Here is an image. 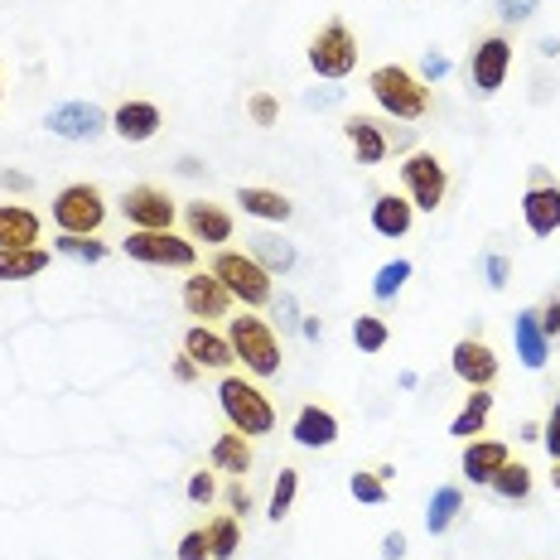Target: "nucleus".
I'll return each mask as SVG.
<instances>
[{
  "label": "nucleus",
  "mask_w": 560,
  "mask_h": 560,
  "mask_svg": "<svg viewBox=\"0 0 560 560\" xmlns=\"http://www.w3.org/2000/svg\"><path fill=\"white\" fill-rule=\"evenodd\" d=\"M348 493H353L358 503H368V508H382V503H387V483H382L377 474H368V469H358L353 478H348Z\"/></svg>",
  "instance_id": "nucleus-36"
},
{
  "label": "nucleus",
  "mask_w": 560,
  "mask_h": 560,
  "mask_svg": "<svg viewBox=\"0 0 560 560\" xmlns=\"http://www.w3.org/2000/svg\"><path fill=\"white\" fill-rule=\"evenodd\" d=\"M184 353H189L198 368H208V372H228L232 363H237V353H232L228 334L208 329V324H194V329L184 334Z\"/></svg>",
  "instance_id": "nucleus-19"
},
{
  "label": "nucleus",
  "mask_w": 560,
  "mask_h": 560,
  "mask_svg": "<svg viewBox=\"0 0 560 560\" xmlns=\"http://www.w3.org/2000/svg\"><path fill=\"white\" fill-rule=\"evenodd\" d=\"M522 218H527L532 237H556L560 232V184L556 179L527 184V194H522Z\"/></svg>",
  "instance_id": "nucleus-16"
},
{
  "label": "nucleus",
  "mask_w": 560,
  "mask_h": 560,
  "mask_svg": "<svg viewBox=\"0 0 560 560\" xmlns=\"http://www.w3.org/2000/svg\"><path fill=\"white\" fill-rule=\"evenodd\" d=\"M237 203H242V213L261 218V223H290V218H295V203L280 189H261V184H242Z\"/></svg>",
  "instance_id": "nucleus-24"
},
{
  "label": "nucleus",
  "mask_w": 560,
  "mask_h": 560,
  "mask_svg": "<svg viewBox=\"0 0 560 560\" xmlns=\"http://www.w3.org/2000/svg\"><path fill=\"white\" fill-rule=\"evenodd\" d=\"M44 126H49V136L58 140H97L112 131V116L97 107V102H58L44 116Z\"/></svg>",
  "instance_id": "nucleus-11"
},
{
  "label": "nucleus",
  "mask_w": 560,
  "mask_h": 560,
  "mask_svg": "<svg viewBox=\"0 0 560 560\" xmlns=\"http://www.w3.org/2000/svg\"><path fill=\"white\" fill-rule=\"evenodd\" d=\"M174 556L179 560H213V551H208V532H184Z\"/></svg>",
  "instance_id": "nucleus-39"
},
{
  "label": "nucleus",
  "mask_w": 560,
  "mask_h": 560,
  "mask_svg": "<svg viewBox=\"0 0 560 560\" xmlns=\"http://www.w3.org/2000/svg\"><path fill=\"white\" fill-rule=\"evenodd\" d=\"M208 271H213L223 285L232 290V300H242L247 310H261V305H271V271H266L261 261H256L252 252H228V247H218V256L208 261Z\"/></svg>",
  "instance_id": "nucleus-4"
},
{
  "label": "nucleus",
  "mask_w": 560,
  "mask_h": 560,
  "mask_svg": "<svg viewBox=\"0 0 560 560\" xmlns=\"http://www.w3.org/2000/svg\"><path fill=\"white\" fill-rule=\"evenodd\" d=\"M401 189L416 203V213H435L450 194V170L440 165V155L430 150H416V155L401 160Z\"/></svg>",
  "instance_id": "nucleus-8"
},
{
  "label": "nucleus",
  "mask_w": 560,
  "mask_h": 560,
  "mask_svg": "<svg viewBox=\"0 0 560 560\" xmlns=\"http://www.w3.org/2000/svg\"><path fill=\"white\" fill-rule=\"evenodd\" d=\"M228 343H232L237 363L247 368L252 377H280V338L256 310L228 319Z\"/></svg>",
  "instance_id": "nucleus-3"
},
{
  "label": "nucleus",
  "mask_w": 560,
  "mask_h": 560,
  "mask_svg": "<svg viewBox=\"0 0 560 560\" xmlns=\"http://www.w3.org/2000/svg\"><path fill=\"white\" fill-rule=\"evenodd\" d=\"M295 498H300V469H280L276 488H271V508H266V517H271V522H285L290 508H295Z\"/></svg>",
  "instance_id": "nucleus-34"
},
{
  "label": "nucleus",
  "mask_w": 560,
  "mask_h": 560,
  "mask_svg": "<svg viewBox=\"0 0 560 560\" xmlns=\"http://www.w3.org/2000/svg\"><path fill=\"white\" fill-rule=\"evenodd\" d=\"M488 488H493V498H503V503H527L532 498V469L522 459H508L503 469L493 474V483Z\"/></svg>",
  "instance_id": "nucleus-30"
},
{
  "label": "nucleus",
  "mask_w": 560,
  "mask_h": 560,
  "mask_svg": "<svg viewBox=\"0 0 560 560\" xmlns=\"http://www.w3.org/2000/svg\"><path fill=\"white\" fill-rule=\"evenodd\" d=\"M228 508H232V517H237V512H242V517H247V512H252V493H247V483H242V478H232V483H228Z\"/></svg>",
  "instance_id": "nucleus-45"
},
{
  "label": "nucleus",
  "mask_w": 560,
  "mask_h": 560,
  "mask_svg": "<svg viewBox=\"0 0 560 560\" xmlns=\"http://www.w3.org/2000/svg\"><path fill=\"white\" fill-rule=\"evenodd\" d=\"M459 512H464V488H435V498H430V508H425V532L430 536H445L454 522H459Z\"/></svg>",
  "instance_id": "nucleus-27"
},
{
  "label": "nucleus",
  "mask_w": 560,
  "mask_h": 560,
  "mask_svg": "<svg viewBox=\"0 0 560 560\" xmlns=\"http://www.w3.org/2000/svg\"><path fill=\"white\" fill-rule=\"evenodd\" d=\"M396 556H406V536L387 532V536H382V560H396Z\"/></svg>",
  "instance_id": "nucleus-49"
},
{
  "label": "nucleus",
  "mask_w": 560,
  "mask_h": 560,
  "mask_svg": "<svg viewBox=\"0 0 560 560\" xmlns=\"http://www.w3.org/2000/svg\"><path fill=\"white\" fill-rule=\"evenodd\" d=\"M536 319H541L546 338H551V343H556V338H560V295H551V300H546V305L536 310Z\"/></svg>",
  "instance_id": "nucleus-43"
},
{
  "label": "nucleus",
  "mask_w": 560,
  "mask_h": 560,
  "mask_svg": "<svg viewBox=\"0 0 560 560\" xmlns=\"http://www.w3.org/2000/svg\"><path fill=\"white\" fill-rule=\"evenodd\" d=\"M54 252H63V256H73V261H88V266H97V261H107V242H97V237H73V232H58L54 237Z\"/></svg>",
  "instance_id": "nucleus-32"
},
{
  "label": "nucleus",
  "mask_w": 560,
  "mask_h": 560,
  "mask_svg": "<svg viewBox=\"0 0 560 560\" xmlns=\"http://www.w3.org/2000/svg\"><path fill=\"white\" fill-rule=\"evenodd\" d=\"M252 459H256V450H252V440L242 435V430H223V435L213 440V450H208V464H213L218 474H232V478H242L252 469Z\"/></svg>",
  "instance_id": "nucleus-25"
},
{
  "label": "nucleus",
  "mask_w": 560,
  "mask_h": 560,
  "mask_svg": "<svg viewBox=\"0 0 560 560\" xmlns=\"http://www.w3.org/2000/svg\"><path fill=\"white\" fill-rule=\"evenodd\" d=\"M170 372H174V382H179V387H194V382L203 377V368H198L189 353H179V358H174V368H170Z\"/></svg>",
  "instance_id": "nucleus-46"
},
{
  "label": "nucleus",
  "mask_w": 560,
  "mask_h": 560,
  "mask_svg": "<svg viewBox=\"0 0 560 560\" xmlns=\"http://www.w3.org/2000/svg\"><path fill=\"white\" fill-rule=\"evenodd\" d=\"M208 551H213V560H232L242 551V522L232 517V512H223V517L208 522Z\"/></svg>",
  "instance_id": "nucleus-31"
},
{
  "label": "nucleus",
  "mask_w": 560,
  "mask_h": 560,
  "mask_svg": "<svg viewBox=\"0 0 560 560\" xmlns=\"http://www.w3.org/2000/svg\"><path fill=\"white\" fill-rule=\"evenodd\" d=\"M252 256L266 266L271 276H285L290 266H295V247H290L285 237H276V232H252Z\"/></svg>",
  "instance_id": "nucleus-29"
},
{
  "label": "nucleus",
  "mask_w": 560,
  "mask_h": 560,
  "mask_svg": "<svg viewBox=\"0 0 560 560\" xmlns=\"http://www.w3.org/2000/svg\"><path fill=\"white\" fill-rule=\"evenodd\" d=\"M0 184H5L10 194H30L34 189V179H30L25 170H5V174H0Z\"/></svg>",
  "instance_id": "nucleus-48"
},
{
  "label": "nucleus",
  "mask_w": 560,
  "mask_h": 560,
  "mask_svg": "<svg viewBox=\"0 0 560 560\" xmlns=\"http://www.w3.org/2000/svg\"><path fill=\"white\" fill-rule=\"evenodd\" d=\"M174 198L160 189V184H131V189L121 194V218L131 223L136 232H165L174 228Z\"/></svg>",
  "instance_id": "nucleus-10"
},
{
  "label": "nucleus",
  "mask_w": 560,
  "mask_h": 560,
  "mask_svg": "<svg viewBox=\"0 0 560 560\" xmlns=\"http://www.w3.org/2000/svg\"><path fill=\"white\" fill-rule=\"evenodd\" d=\"M483 276H488V285H493V290H503V285H508V276H512V261H508L503 252L483 256Z\"/></svg>",
  "instance_id": "nucleus-42"
},
{
  "label": "nucleus",
  "mask_w": 560,
  "mask_h": 560,
  "mask_svg": "<svg viewBox=\"0 0 560 560\" xmlns=\"http://www.w3.org/2000/svg\"><path fill=\"white\" fill-rule=\"evenodd\" d=\"M160 126H165V112L155 107V102H121V107L112 112V131L126 140V145H145V140H155L160 136Z\"/></svg>",
  "instance_id": "nucleus-15"
},
{
  "label": "nucleus",
  "mask_w": 560,
  "mask_h": 560,
  "mask_svg": "<svg viewBox=\"0 0 560 560\" xmlns=\"http://www.w3.org/2000/svg\"><path fill=\"white\" fill-rule=\"evenodd\" d=\"M387 338H392V329H387V319H382V314H358V319H353V343L363 348V353H382V348H387Z\"/></svg>",
  "instance_id": "nucleus-35"
},
{
  "label": "nucleus",
  "mask_w": 560,
  "mask_h": 560,
  "mask_svg": "<svg viewBox=\"0 0 560 560\" xmlns=\"http://www.w3.org/2000/svg\"><path fill=\"white\" fill-rule=\"evenodd\" d=\"M44 218L25 203H0V252L10 247H39Z\"/></svg>",
  "instance_id": "nucleus-21"
},
{
  "label": "nucleus",
  "mask_w": 560,
  "mask_h": 560,
  "mask_svg": "<svg viewBox=\"0 0 560 560\" xmlns=\"http://www.w3.org/2000/svg\"><path fill=\"white\" fill-rule=\"evenodd\" d=\"M536 10H541V0H498V15L512 20V25H522V20H532Z\"/></svg>",
  "instance_id": "nucleus-41"
},
{
  "label": "nucleus",
  "mask_w": 560,
  "mask_h": 560,
  "mask_svg": "<svg viewBox=\"0 0 560 560\" xmlns=\"http://www.w3.org/2000/svg\"><path fill=\"white\" fill-rule=\"evenodd\" d=\"M488 416H493V392H488V387H469L459 416L450 420V435L454 440H478V435H483V425H488Z\"/></svg>",
  "instance_id": "nucleus-26"
},
{
  "label": "nucleus",
  "mask_w": 560,
  "mask_h": 560,
  "mask_svg": "<svg viewBox=\"0 0 560 560\" xmlns=\"http://www.w3.org/2000/svg\"><path fill=\"white\" fill-rule=\"evenodd\" d=\"M49 271V252L44 247H10L0 252V280H34Z\"/></svg>",
  "instance_id": "nucleus-28"
},
{
  "label": "nucleus",
  "mask_w": 560,
  "mask_h": 560,
  "mask_svg": "<svg viewBox=\"0 0 560 560\" xmlns=\"http://www.w3.org/2000/svg\"><path fill=\"white\" fill-rule=\"evenodd\" d=\"M184 493H189V503L208 508V503H213V498H218V478L198 469V474H189V488H184Z\"/></svg>",
  "instance_id": "nucleus-38"
},
{
  "label": "nucleus",
  "mask_w": 560,
  "mask_h": 560,
  "mask_svg": "<svg viewBox=\"0 0 560 560\" xmlns=\"http://www.w3.org/2000/svg\"><path fill=\"white\" fill-rule=\"evenodd\" d=\"M54 228L73 232V237H97L102 223H107V194L97 184H68V189L54 194Z\"/></svg>",
  "instance_id": "nucleus-5"
},
{
  "label": "nucleus",
  "mask_w": 560,
  "mask_h": 560,
  "mask_svg": "<svg viewBox=\"0 0 560 560\" xmlns=\"http://www.w3.org/2000/svg\"><path fill=\"white\" fill-rule=\"evenodd\" d=\"M343 136H348V145H353L358 165H382V160L392 155V136L382 131V121H372V116H348Z\"/></svg>",
  "instance_id": "nucleus-20"
},
{
  "label": "nucleus",
  "mask_w": 560,
  "mask_h": 560,
  "mask_svg": "<svg viewBox=\"0 0 560 560\" xmlns=\"http://www.w3.org/2000/svg\"><path fill=\"white\" fill-rule=\"evenodd\" d=\"M450 73V58L445 54H425L420 58V83H440Z\"/></svg>",
  "instance_id": "nucleus-44"
},
{
  "label": "nucleus",
  "mask_w": 560,
  "mask_h": 560,
  "mask_svg": "<svg viewBox=\"0 0 560 560\" xmlns=\"http://www.w3.org/2000/svg\"><path fill=\"white\" fill-rule=\"evenodd\" d=\"M300 334H305L310 343H314V338H324V319H319V314H305V319H300Z\"/></svg>",
  "instance_id": "nucleus-50"
},
{
  "label": "nucleus",
  "mask_w": 560,
  "mask_h": 560,
  "mask_svg": "<svg viewBox=\"0 0 560 560\" xmlns=\"http://www.w3.org/2000/svg\"><path fill=\"white\" fill-rule=\"evenodd\" d=\"M247 116L256 126H276L280 121V102L271 97V92H252V97H247Z\"/></svg>",
  "instance_id": "nucleus-37"
},
{
  "label": "nucleus",
  "mask_w": 560,
  "mask_h": 560,
  "mask_svg": "<svg viewBox=\"0 0 560 560\" xmlns=\"http://www.w3.org/2000/svg\"><path fill=\"white\" fill-rule=\"evenodd\" d=\"M450 368H454V377H459L464 387H493L503 363H498V353L483 343V338H459L454 353H450Z\"/></svg>",
  "instance_id": "nucleus-13"
},
{
  "label": "nucleus",
  "mask_w": 560,
  "mask_h": 560,
  "mask_svg": "<svg viewBox=\"0 0 560 560\" xmlns=\"http://www.w3.org/2000/svg\"><path fill=\"white\" fill-rule=\"evenodd\" d=\"M512 459V450H508V440H464V454H459V469L469 483L478 488H488L493 483V474L503 469V464Z\"/></svg>",
  "instance_id": "nucleus-17"
},
{
  "label": "nucleus",
  "mask_w": 560,
  "mask_h": 560,
  "mask_svg": "<svg viewBox=\"0 0 560 560\" xmlns=\"http://www.w3.org/2000/svg\"><path fill=\"white\" fill-rule=\"evenodd\" d=\"M508 73H512V39L508 34H488V39L469 54V63H464V78H469V88L478 97H493V92L508 83Z\"/></svg>",
  "instance_id": "nucleus-9"
},
{
  "label": "nucleus",
  "mask_w": 560,
  "mask_h": 560,
  "mask_svg": "<svg viewBox=\"0 0 560 560\" xmlns=\"http://www.w3.org/2000/svg\"><path fill=\"white\" fill-rule=\"evenodd\" d=\"M310 68L319 78H329V83H338V78H348L358 68V39L353 30L343 25V20H329V25H319V34L310 39Z\"/></svg>",
  "instance_id": "nucleus-7"
},
{
  "label": "nucleus",
  "mask_w": 560,
  "mask_h": 560,
  "mask_svg": "<svg viewBox=\"0 0 560 560\" xmlns=\"http://www.w3.org/2000/svg\"><path fill=\"white\" fill-rule=\"evenodd\" d=\"M232 305H237V300H232V290L213 271H189V280H184V310H189L198 324L228 319Z\"/></svg>",
  "instance_id": "nucleus-12"
},
{
  "label": "nucleus",
  "mask_w": 560,
  "mask_h": 560,
  "mask_svg": "<svg viewBox=\"0 0 560 560\" xmlns=\"http://www.w3.org/2000/svg\"><path fill=\"white\" fill-rule=\"evenodd\" d=\"M280 329H300V319H305V314L295 310V295H280Z\"/></svg>",
  "instance_id": "nucleus-47"
},
{
  "label": "nucleus",
  "mask_w": 560,
  "mask_h": 560,
  "mask_svg": "<svg viewBox=\"0 0 560 560\" xmlns=\"http://www.w3.org/2000/svg\"><path fill=\"white\" fill-rule=\"evenodd\" d=\"M338 416L329 411V406H300L295 425H290V440H295L300 450H329L338 445Z\"/></svg>",
  "instance_id": "nucleus-18"
},
{
  "label": "nucleus",
  "mask_w": 560,
  "mask_h": 560,
  "mask_svg": "<svg viewBox=\"0 0 560 560\" xmlns=\"http://www.w3.org/2000/svg\"><path fill=\"white\" fill-rule=\"evenodd\" d=\"M541 445L551 454V464H560V396H556L551 416H546V425H541Z\"/></svg>",
  "instance_id": "nucleus-40"
},
{
  "label": "nucleus",
  "mask_w": 560,
  "mask_h": 560,
  "mask_svg": "<svg viewBox=\"0 0 560 560\" xmlns=\"http://www.w3.org/2000/svg\"><path fill=\"white\" fill-rule=\"evenodd\" d=\"M121 252L140 266H165V271H194L198 266V242L179 237L174 228H165V232H136L131 228L121 242Z\"/></svg>",
  "instance_id": "nucleus-6"
},
{
  "label": "nucleus",
  "mask_w": 560,
  "mask_h": 560,
  "mask_svg": "<svg viewBox=\"0 0 560 560\" xmlns=\"http://www.w3.org/2000/svg\"><path fill=\"white\" fill-rule=\"evenodd\" d=\"M416 223V203L406 194H377L372 198V232L377 237H406Z\"/></svg>",
  "instance_id": "nucleus-23"
},
{
  "label": "nucleus",
  "mask_w": 560,
  "mask_h": 560,
  "mask_svg": "<svg viewBox=\"0 0 560 560\" xmlns=\"http://www.w3.org/2000/svg\"><path fill=\"white\" fill-rule=\"evenodd\" d=\"M512 343H517V358H522V368L541 372L546 363H551V338H546L541 319H536V310H522L517 319H512Z\"/></svg>",
  "instance_id": "nucleus-22"
},
{
  "label": "nucleus",
  "mask_w": 560,
  "mask_h": 560,
  "mask_svg": "<svg viewBox=\"0 0 560 560\" xmlns=\"http://www.w3.org/2000/svg\"><path fill=\"white\" fill-rule=\"evenodd\" d=\"M218 406H223L228 425L242 430L247 440H261L276 430V406L271 396H266L256 382L237 377V372H223V382H218Z\"/></svg>",
  "instance_id": "nucleus-1"
},
{
  "label": "nucleus",
  "mask_w": 560,
  "mask_h": 560,
  "mask_svg": "<svg viewBox=\"0 0 560 560\" xmlns=\"http://www.w3.org/2000/svg\"><path fill=\"white\" fill-rule=\"evenodd\" d=\"M411 271H416V266L406 261V256H396V261H387L377 276H372V295H377V300H396L406 290V280H411Z\"/></svg>",
  "instance_id": "nucleus-33"
},
{
  "label": "nucleus",
  "mask_w": 560,
  "mask_h": 560,
  "mask_svg": "<svg viewBox=\"0 0 560 560\" xmlns=\"http://www.w3.org/2000/svg\"><path fill=\"white\" fill-rule=\"evenodd\" d=\"M184 228H189V242H203V247H223L232 242V213L223 203H208V198H194V203H184Z\"/></svg>",
  "instance_id": "nucleus-14"
},
{
  "label": "nucleus",
  "mask_w": 560,
  "mask_h": 560,
  "mask_svg": "<svg viewBox=\"0 0 560 560\" xmlns=\"http://www.w3.org/2000/svg\"><path fill=\"white\" fill-rule=\"evenodd\" d=\"M551 488H556V493H560V464H556V469H551Z\"/></svg>",
  "instance_id": "nucleus-51"
},
{
  "label": "nucleus",
  "mask_w": 560,
  "mask_h": 560,
  "mask_svg": "<svg viewBox=\"0 0 560 560\" xmlns=\"http://www.w3.org/2000/svg\"><path fill=\"white\" fill-rule=\"evenodd\" d=\"M368 92H372V102H377L382 112L396 116V121H420V116L430 112V88L420 83V73H411V68H401V63L372 68Z\"/></svg>",
  "instance_id": "nucleus-2"
}]
</instances>
